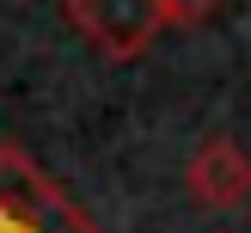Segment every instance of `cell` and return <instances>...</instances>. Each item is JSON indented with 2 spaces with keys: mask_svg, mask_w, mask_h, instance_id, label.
Segmentation results:
<instances>
[{
  "mask_svg": "<svg viewBox=\"0 0 251 233\" xmlns=\"http://www.w3.org/2000/svg\"><path fill=\"white\" fill-rule=\"evenodd\" d=\"M0 233H98V221L25 147L0 141Z\"/></svg>",
  "mask_w": 251,
  "mask_h": 233,
  "instance_id": "cell-1",
  "label": "cell"
},
{
  "mask_svg": "<svg viewBox=\"0 0 251 233\" xmlns=\"http://www.w3.org/2000/svg\"><path fill=\"white\" fill-rule=\"evenodd\" d=\"M68 25L98 49L104 61H135L153 49V37L166 31L159 0H68Z\"/></svg>",
  "mask_w": 251,
  "mask_h": 233,
  "instance_id": "cell-2",
  "label": "cell"
},
{
  "mask_svg": "<svg viewBox=\"0 0 251 233\" xmlns=\"http://www.w3.org/2000/svg\"><path fill=\"white\" fill-rule=\"evenodd\" d=\"M184 190H190L196 208H239L251 196V154L233 135H208V141H196L190 166H184Z\"/></svg>",
  "mask_w": 251,
  "mask_h": 233,
  "instance_id": "cell-3",
  "label": "cell"
},
{
  "mask_svg": "<svg viewBox=\"0 0 251 233\" xmlns=\"http://www.w3.org/2000/svg\"><path fill=\"white\" fill-rule=\"evenodd\" d=\"M221 6H227V0H159V19L166 25H202V19H215Z\"/></svg>",
  "mask_w": 251,
  "mask_h": 233,
  "instance_id": "cell-4",
  "label": "cell"
}]
</instances>
